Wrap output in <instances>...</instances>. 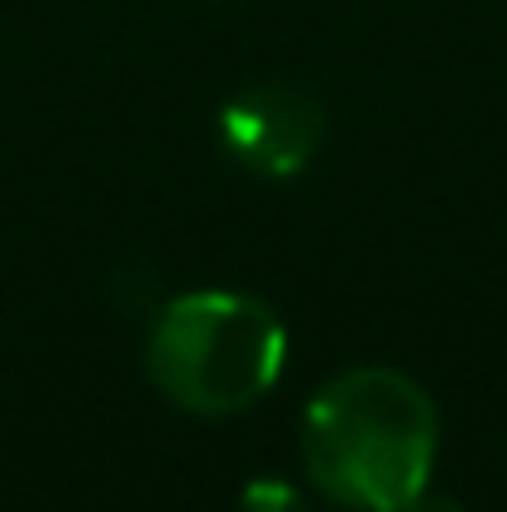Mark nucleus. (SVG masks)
Instances as JSON below:
<instances>
[{"label": "nucleus", "instance_id": "1", "mask_svg": "<svg viewBox=\"0 0 507 512\" xmlns=\"http://www.w3.org/2000/svg\"><path fill=\"white\" fill-rule=\"evenodd\" d=\"M433 463L438 408L398 368H343L304 413V468L343 508L403 512L428 493Z\"/></svg>", "mask_w": 507, "mask_h": 512}, {"label": "nucleus", "instance_id": "2", "mask_svg": "<svg viewBox=\"0 0 507 512\" xmlns=\"http://www.w3.org/2000/svg\"><path fill=\"white\" fill-rule=\"evenodd\" d=\"M289 334L279 314L234 289H199L165 304L150 334V378L199 418L254 408L284 373Z\"/></svg>", "mask_w": 507, "mask_h": 512}, {"label": "nucleus", "instance_id": "3", "mask_svg": "<svg viewBox=\"0 0 507 512\" xmlns=\"http://www.w3.org/2000/svg\"><path fill=\"white\" fill-rule=\"evenodd\" d=\"M219 135L239 165L289 179L324 145V105L299 85H254L224 105Z\"/></svg>", "mask_w": 507, "mask_h": 512}, {"label": "nucleus", "instance_id": "4", "mask_svg": "<svg viewBox=\"0 0 507 512\" xmlns=\"http://www.w3.org/2000/svg\"><path fill=\"white\" fill-rule=\"evenodd\" d=\"M239 512H309L304 493L284 478H254L244 493H239Z\"/></svg>", "mask_w": 507, "mask_h": 512}, {"label": "nucleus", "instance_id": "5", "mask_svg": "<svg viewBox=\"0 0 507 512\" xmlns=\"http://www.w3.org/2000/svg\"><path fill=\"white\" fill-rule=\"evenodd\" d=\"M403 512H468V508H463V503H453V498H443V493H418Z\"/></svg>", "mask_w": 507, "mask_h": 512}]
</instances>
